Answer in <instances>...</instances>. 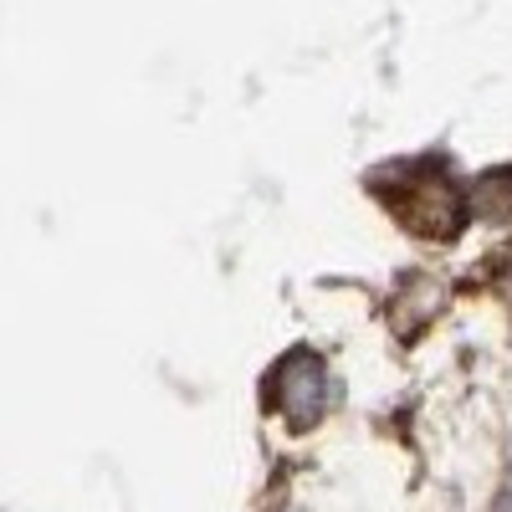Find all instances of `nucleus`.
Instances as JSON below:
<instances>
[{
	"instance_id": "obj_1",
	"label": "nucleus",
	"mask_w": 512,
	"mask_h": 512,
	"mask_svg": "<svg viewBox=\"0 0 512 512\" xmlns=\"http://www.w3.org/2000/svg\"><path fill=\"white\" fill-rule=\"evenodd\" d=\"M374 195L390 205V216L410 236H425V241H451L472 216V195L441 159H415V164L390 169V175L374 180Z\"/></svg>"
},
{
	"instance_id": "obj_2",
	"label": "nucleus",
	"mask_w": 512,
	"mask_h": 512,
	"mask_svg": "<svg viewBox=\"0 0 512 512\" xmlns=\"http://www.w3.org/2000/svg\"><path fill=\"white\" fill-rule=\"evenodd\" d=\"M272 384H277V410L297 425V431H308V425L323 415V405H328V369L308 349L282 359L277 374H272Z\"/></svg>"
}]
</instances>
